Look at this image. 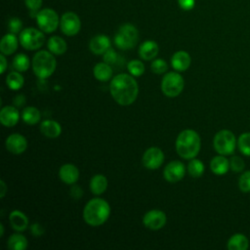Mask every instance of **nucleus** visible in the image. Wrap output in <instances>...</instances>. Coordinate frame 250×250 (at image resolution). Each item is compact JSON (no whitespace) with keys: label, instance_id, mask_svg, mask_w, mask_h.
Here are the masks:
<instances>
[{"label":"nucleus","instance_id":"38","mask_svg":"<svg viewBox=\"0 0 250 250\" xmlns=\"http://www.w3.org/2000/svg\"><path fill=\"white\" fill-rule=\"evenodd\" d=\"M8 29L11 33H14V34H17L19 32L21 31V28H22V22L19 19V18H11L9 21H8Z\"/></svg>","mask_w":250,"mask_h":250},{"label":"nucleus","instance_id":"2","mask_svg":"<svg viewBox=\"0 0 250 250\" xmlns=\"http://www.w3.org/2000/svg\"><path fill=\"white\" fill-rule=\"evenodd\" d=\"M110 215V206L106 200L101 197L90 199L83 209V220L91 227H99L104 224Z\"/></svg>","mask_w":250,"mask_h":250},{"label":"nucleus","instance_id":"6","mask_svg":"<svg viewBox=\"0 0 250 250\" xmlns=\"http://www.w3.org/2000/svg\"><path fill=\"white\" fill-rule=\"evenodd\" d=\"M139 40V31L131 23L121 25L114 35V44L120 50H130L134 48Z\"/></svg>","mask_w":250,"mask_h":250},{"label":"nucleus","instance_id":"42","mask_svg":"<svg viewBox=\"0 0 250 250\" xmlns=\"http://www.w3.org/2000/svg\"><path fill=\"white\" fill-rule=\"evenodd\" d=\"M179 6L185 10V11H189L191 9H193L194 4H195V0H178Z\"/></svg>","mask_w":250,"mask_h":250},{"label":"nucleus","instance_id":"13","mask_svg":"<svg viewBox=\"0 0 250 250\" xmlns=\"http://www.w3.org/2000/svg\"><path fill=\"white\" fill-rule=\"evenodd\" d=\"M186 175V166L179 160L169 162L163 170V177L169 183L180 182Z\"/></svg>","mask_w":250,"mask_h":250},{"label":"nucleus","instance_id":"11","mask_svg":"<svg viewBox=\"0 0 250 250\" xmlns=\"http://www.w3.org/2000/svg\"><path fill=\"white\" fill-rule=\"evenodd\" d=\"M164 153L157 146L148 147L143 154V165L149 170L158 169L164 162Z\"/></svg>","mask_w":250,"mask_h":250},{"label":"nucleus","instance_id":"46","mask_svg":"<svg viewBox=\"0 0 250 250\" xmlns=\"http://www.w3.org/2000/svg\"><path fill=\"white\" fill-rule=\"evenodd\" d=\"M1 183V193H0V197L1 198H4V196L6 195V192H7V186L5 184V182L3 180L0 181Z\"/></svg>","mask_w":250,"mask_h":250},{"label":"nucleus","instance_id":"36","mask_svg":"<svg viewBox=\"0 0 250 250\" xmlns=\"http://www.w3.org/2000/svg\"><path fill=\"white\" fill-rule=\"evenodd\" d=\"M237 184L240 191L250 192V170H246L241 173Z\"/></svg>","mask_w":250,"mask_h":250},{"label":"nucleus","instance_id":"25","mask_svg":"<svg viewBox=\"0 0 250 250\" xmlns=\"http://www.w3.org/2000/svg\"><path fill=\"white\" fill-rule=\"evenodd\" d=\"M108 186V182L105 176L102 175V174H97L95 176H93L90 180V190L93 194L95 195H101L102 193H104Z\"/></svg>","mask_w":250,"mask_h":250},{"label":"nucleus","instance_id":"26","mask_svg":"<svg viewBox=\"0 0 250 250\" xmlns=\"http://www.w3.org/2000/svg\"><path fill=\"white\" fill-rule=\"evenodd\" d=\"M248 247L249 240L243 233L232 234L227 242V248L229 250H246Z\"/></svg>","mask_w":250,"mask_h":250},{"label":"nucleus","instance_id":"40","mask_svg":"<svg viewBox=\"0 0 250 250\" xmlns=\"http://www.w3.org/2000/svg\"><path fill=\"white\" fill-rule=\"evenodd\" d=\"M117 60H118V55L114 51V49H112V48H109L104 54V62L108 63V64H114Z\"/></svg>","mask_w":250,"mask_h":250},{"label":"nucleus","instance_id":"22","mask_svg":"<svg viewBox=\"0 0 250 250\" xmlns=\"http://www.w3.org/2000/svg\"><path fill=\"white\" fill-rule=\"evenodd\" d=\"M40 132L42 135L49 139L58 138L62 133V126L59 122L51 119H47L41 122L40 124Z\"/></svg>","mask_w":250,"mask_h":250},{"label":"nucleus","instance_id":"23","mask_svg":"<svg viewBox=\"0 0 250 250\" xmlns=\"http://www.w3.org/2000/svg\"><path fill=\"white\" fill-rule=\"evenodd\" d=\"M18 38L14 33L5 34L0 42V51L2 54L9 56L13 55L18 49Z\"/></svg>","mask_w":250,"mask_h":250},{"label":"nucleus","instance_id":"19","mask_svg":"<svg viewBox=\"0 0 250 250\" xmlns=\"http://www.w3.org/2000/svg\"><path fill=\"white\" fill-rule=\"evenodd\" d=\"M9 222L12 229L16 231L25 230L28 227V218L20 210H13L9 214Z\"/></svg>","mask_w":250,"mask_h":250},{"label":"nucleus","instance_id":"29","mask_svg":"<svg viewBox=\"0 0 250 250\" xmlns=\"http://www.w3.org/2000/svg\"><path fill=\"white\" fill-rule=\"evenodd\" d=\"M21 118L27 125H35L40 121L41 113L35 106H26L22 109Z\"/></svg>","mask_w":250,"mask_h":250},{"label":"nucleus","instance_id":"24","mask_svg":"<svg viewBox=\"0 0 250 250\" xmlns=\"http://www.w3.org/2000/svg\"><path fill=\"white\" fill-rule=\"evenodd\" d=\"M112 67L106 62H98L93 68L95 78L101 82H107L112 78Z\"/></svg>","mask_w":250,"mask_h":250},{"label":"nucleus","instance_id":"28","mask_svg":"<svg viewBox=\"0 0 250 250\" xmlns=\"http://www.w3.org/2000/svg\"><path fill=\"white\" fill-rule=\"evenodd\" d=\"M7 246L10 250H25L28 246V242L26 237L18 231L9 236Z\"/></svg>","mask_w":250,"mask_h":250},{"label":"nucleus","instance_id":"14","mask_svg":"<svg viewBox=\"0 0 250 250\" xmlns=\"http://www.w3.org/2000/svg\"><path fill=\"white\" fill-rule=\"evenodd\" d=\"M5 146L11 153L21 154L25 151L27 147V141L24 136L19 133H14L7 137L5 141Z\"/></svg>","mask_w":250,"mask_h":250},{"label":"nucleus","instance_id":"30","mask_svg":"<svg viewBox=\"0 0 250 250\" xmlns=\"http://www.w3.org/2000/svg\"><path fill=\"white\" fill-rule=\"evenodd\" d=\"M24 84L23 76L21 74L20 71H11L6 77V85L9 89L13 91H18L22 88Z\"/></svg>","mask_w":250,"mask_h":250},{"label":"nucleus","instance_id":"39","mask_svg":"<svg viewBox=\"0 0 250 250\" xmlns=\"http://www.w3.org/2000/svg\"><path fill=\"white\" fill-rule=\"evenodd\" d=\"M24 3L28 11L30 12V15L36 17L42 5V0H24Z\"/></svg>","mask_w":250,"mask_h":250},{"label":"nucleus","instance_id":"3","mask_svg":"<svg viewBox=\"0 0 250 250\" xmlns=\"http://www.w3.org/2000/svg\"><path fill=\"white\" fill-rule=\"evenodd\" d=\"M177 153L184 159H192L197 156L201 147V140L198 133L192 129L182 131L175 143Z\"/></svg>","mask_w":250,"mask_h":250},{"label":"nucleus","instance_id":"1","mask_svg":"<svg viewBox=\"0 0 250 250\" xmlns=\"http://www.w3.org/2000/svg\"><path fill=\"white\" fill-rule=\"evenodd\" d=\"M109 91L118 104L126 106L136 101L139 94V86L133 75L119 73L111 78Z\"/></svg>","mask_w":250,"mask_h":250},{"label":"nucleus","instance_id":"12","mask_svg":"<svg viewBox=\"0 0 250 250\" xmlns=\"http://www.w3.org/2000/svg\"><path fill=\"white\" fill-rule=\"evenodd\" d=\"M166 214L158 209L147 211L143 217L144 226L151 230H158L166 225Z\"/></svg>","mask_w":250,"mask_h":250},{"label":"nucleus","instance_id":"8","mask_svg":"<svg viewBox=\"0 0 250 250\" xmlns=\"http://www.w3.org/2000/svg\"><path fill=\"white\" fill-rule=\"evenodd\" d=\"M19 40L25 50L34 51L43 46L45 42V35L42 30L34 27H26L20 32Z\"/></svg>","mask_w":250,"mask_h":250},{"label":"nucleus","instance_id":"32","mask_svg":"<svg viewBox=\"0 0 250 250\" xmlns=\"http://www.w3.org/2000/svg\"><path fill=\"white\" fill-rule=\"evenodd\" d=\"M12 65L14 67V69H16L17 71L20 72H24L26 71L29 66H30V61L29 58L25 55V54H18L14 57L13 59V62Z\"/></svg>","mask_w":250,"mask_h":250},{"label":"nucleus","instance_id":"34","mask_svg":"<svg viewBox=\"0 0 250 250\" xmlns=\"http://www.w3.org/2000/svg\"><path fill=\"white\" fill-rule=\"evenodd\" d=\"M127 69L134 77H139L145 72V64L140 60H133L127 63Z\"/></svg>","mask_w":250,"mask_h":250},{"label":"nucleus","instance_id":"37","mask_svg":"<svg viewBox=\"0 0 250 250\" xmlns=\"http://www.w3.org/2000/svg\"><path fill=\"white\" fill-rule=\"evenodd\" d=\"M150 69L155 74H163L168 70V64L162 59H155L150 63Z\"/></svg>","mask_w":250,"mask_h":250},{"label":"nucleus","instance_id":"33","mask_svg":"<svg viewBox=\"0 0 250 250\" xmlns=\"http://www.w3.org/2000/svg\"><path fill=\"white\" fill-rule=\"evenodd\" d=\"M237 148L241 154L250 156V132H244L237 139Z\"/></svg>","mask_w":250,"mask_h":250},{"label":"nucleus","instance_id":"17","mask_svg":"<svg viewBox=\"0 0 250 250\" xmlns=\"http://www.w3.org/2000/svg\"><path fill=\"white\" fill-rule=\"evenodd\" d=\"M89 48L95 55H104L110 48V40L106 35H96L90 40Z\"/></svg>","mask_w":250,"mask_h":250},{"label":"nucleus","instance_id":"31","mask_svg":"<svg viewBox=\"0 0 250 250\" xmlns=\"http://www.w3.org/2000/svg\"><path fill=\"white\" fill-rule=\"evenodd\" d=\"M205 170L204 163L197 158H192L188 164V173L192 178H199L203 175Z\"/></svg>","mask_w":250,"mask_h":250},{"label":"nucleus","instance_id":"20","mask_svg":"<svg viewBox=\"0 0 250 250\" xmlns=\"http://www.w3.org/2000/svg\"><path fill=\"white\" fill-rule=\"evenodd\" d=\"M210 169L213 174L222 176L228 173L229 168V159L226 157V155L218 154L214 156L210 161Z\"/></svg>","mask_w":250,"mask_h":250},{"label":"nucleus","instance_id":"45","mask_svg":"<svg viewBox=\"0 0 250 250\" xmlns=\"http://www.w3.org/2000/svg\"><path fill=\"white\" fill-rule=\"evenodd\" d=\"M25 103V98L23 96H17L16 98H14V104L18 105V106H21L22 105V104Z\"/></svg>","mask_w":250,"mask_h":250},{"label":"nucleus","instance_id":"44","mask_svg":"<svg viewBox=\"0 0 250 250\" xmlns=\"http://www.w3.org/2000/svg\"><path fill=\"white\" fill-rule=\"evenodd\" d=\"M0 61H1V70H0V73H1V74H3V73L6 71L7 64H8L7 60H6V58H5V55H4V54L0 55Z\"/></svg>","mask_w":250,"mask_h":250},{"label":"nucleus","instance_id":"18","mask_svg":"<svg viewBox=\"0 0 250 250\" xmlns=\"http://www.w3.org/2000/svg\"><path fill=\"white\" fill-rule=\"evenodd\" d=\"M191 62V58L189 54L186 51H178L171 58L172 67L179 72L186 71Z\"/></svg>","mask_w":250,"mask_h":250},{"label":"nucleus","instance_id":"4","mask_svg":"<svg viewBox=\"0 0 250 250\" xmlns=\"http://www.w3.org/2000/svg\"><path fill=\"white\" fill-rule=\"evenodd\" d=\"M32 70L36 77L45 79L50 77L56 70L57 61L50 51H38L32 58Z\"/></svg>","mask_w":250,"mask_h":250},{"label":"nucleus","instance_id":"27","mask_svg":"<svg viewBox=\"0 0 250 250\" xmlns=\"http://www.w3.org/2000/svg\"><path fill=\"white\" fill-rule=\"evenodd\" d=\"M47 47H48V50L56 56L63 55L67 50L66 42L60 36L50 37L47 41Z\"/></svg>","mask_w":250,"mask_h":250},{"label":"nucleus","instance_id":"21","mask_svg":"<svg viewBox=\"0 0 250 250\" xmlns=\"http://www.w3.org/2000/svg\"><path fill=\"white\" fill-rule=\"evenodd\" d=\"M159 51V47L157 43L153 40H146L141 44L139 47V56L144 61H150L153 60Z\"/></svg>","mask_w":250,"mask_h":250},{"label":"nucleus","instance_id":"10","mask_svg":"<svg viewBox=\"0 0 250 250\" xmlns=\"http://www.w3.org/2000/svg\"><path fill=\"white\" fill-rule=\"evenodd\" d=\"M60 27L62 32L66 36L76 35L81 27L79 17L73 12L64 13L60 19Z\"/></svg>","mask_w":250,"mask_h":250},{"label":"nucleus","instance_id":"41","mask_svg":"<svg viewBox=\"0 0 250 250\" xmlns=\"http://www.w3.org/2000/svg\"><path fill=\"white\" fill-rule=\"evenodd\" d=\"M29 229H30V232L32 233V235H33V236H36V237L41 236V235L44 233V231H45L44 228H43L40 224H38V223L32 224V225L29 227Z\"/></svg>","mask_w":250,"mask_h":250},{"label":"nucleus","instance_id":"16","mask_svg":"<svg viewBox=\"0 0 250 250\" xmlns=\"http://www.w3.org/2000/svg\"><path fill=\"white\" fill-rule=\"evenodd\" d=\"M20 112L14 105L3 106L0 110V122L5 127H14L20 120Z\"/></svg>","mask_w":250,"mask_h":250},{"label":"nucleus","instance_id":"47","mask_svg":"<svg viewBox=\"0 0 250 250\" xmlns=\"http://www.w3.org/2000/svg\"><path fill=\"white\" fill-rule=\"evenodd\" d=\"M4 235V226L3 224H0V236Z\"/></svg>","mask_w":250,"mask_h":250},{"label":"nucleus","instance_id":"5","mask_svg":"<svg viewBox=\"0 0 250 250\" xmlns=\"http://www.w3.org/2000/svg\"><path fill=\"white\" fill-rule=\"evenodd\" d=\"M213 146L218 154L226 156L231 155L237 147V139L230 130L222 129L215 134Z\"/></svg>","mask_w":250,"mask_h":250},{"label":"nucleus","instance_id":"35","mask_svg":"<svg viewBox=\"0 0 250 250\" xmlns=\"http://www.w3.org/2000/svg\"><path fill=\"white\" fill-rule=\"evenodd\" d=\"M229 168L234 173H242L245 169V162L241 156L232 155L229 158Z\"/></svg>","mask_w":250,"mask_h":250},{"label":"nucleus","instance_id":"15","mask_svg":"<svg viewBox=\"0 0 250 250\" xmlns=\"http://www.w3.org/2000/svg\"><path fill=\"white\" fill-rule=\"evenodd\" d=\"M60 180L66 185H73L79 179L78 168L71 163H65L61 166L59 170Z\"/></svg>","mask_w":250,"mask_h":250},{"label":"nucleus","instance_id":"9","mask_svg":"<svg viewBox=\"0 0 250 250\" xmlns=\"http://www.w3.org/2000/svg\"><path fill=\"white\" fill-rule=\"evenodd\" d=\"M36 22L40 30L46 33H52L60 25L58 14L52 9H43L36 15Z\"/></svg>","mask_w":250,"mask_h":250},{"label":"nucleus","instance_id":"43","mask_svg":"<svg viewBox=\"0 0 250 250\" xmlns=\"http://www.w3.org/2000/svg\"><path fill=\"white\" fill-rule=\"evenodd\" d=\"M69 192H70L71 197H73V198H75V199H79V198H81L82 195H83V189L81 188V187L76 186V185H74L73 187H71Z\"/></svg>","mask_w":250,"mask_h":250},{"label":"nucleus","instance_id":"7","mask_svg":"<svg viewBox=\"0 0 250 250\" xmlns=\"http://www.w3.org/2000/svg\"><path fill=\"white\" fill-rule=\"evenodd\" d=\"M185 81L179 71H170L164 74L161 80V91L168 98L178 97L184 90Z\"/></svg>","mask_w":250,"mask_h":250}]
</instances>
